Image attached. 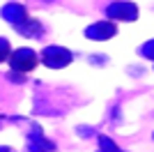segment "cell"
I'll return each mask as SVG.
<instances>
[{"mask_svg":"<svg viewBox=\"0 0 154 152\" xmlns=\"http://www.w3.org/2000/svg\"><path fill=\"white\" fill-rule=\"evenodd\" d=\"M39 62V55L35 53L32 49H16L12 51V55H9V67H12V74H28V71H32L35 67H37Z\"/></svg>","mask_w":154,"mask_h":152,"instance_id":"cell-1","label":"cell"},{"mask_svg":"<svg viewBox=\"0 0 154 152\" xmlns=\"http://www.w3.org/2000/svg\"><path fill=\"white\" fill-rule=\"evenodd\" d=\"M39 60L46 67H51V69H62V67H67L71 62V51L64 49V46H46L42 51Z\"/></svg>","mask_w":154,"mask_h":152,"instance_id":"cell-2","label":"cell"},{"mask_svg":"<svg viewBox=\"0 0 154 152\" xmlns=\"http://www.w3.org/2000/svg\"><path fill=\"white\" fill-rule=\"evenodd\" d=\"M106 16H108V21H136L138 19V7L134 2L120 0V2H113V5L106 7Z\"/></svg>","mask_w":154,"mask_h":152,"instance_id":"cell-3","label":"cell"},{"mask_svg":"<svg viewBox=\"0 0 154 152\" xmlns=\"http://www.w3.org/2000/svg\"><path fill=\"white\" fill-rule=\"evenodd\" d=\"M115 32H117V28H115L113 21H99V23L90 25V28L85 30V35L90 39H97V42H106V39H110Z\"/></svg>","mask_w":154,"mask_h":152,"instance_id":"cell-4","label":"cell"},{"mask_svg":"<svg viewBox=\"0 0 154 152\" xmlns=\"http://www.w3.org/2000/svg\"><path fill=\"white\" fill-rule=\"evenodd\" d=\"M2 14H5V16L12 21L14 25L19 23V21H26V9H23L21 5H9V7H5V9H2Z\"/></svg>","mask_w":154,"mask_h":152,"instance_id":"cell-5","label":"cell"},{"mask_svg":"<svg viewBox=\"0 0 154 152\" xmlns=\"http://www.w3.org/2000/svg\"><path fill=\"white\" fill-rule=\"evenodd\" d=\"M16 30L26 32V35H42V25L35 19H26V21H21V23H16Z\"/></svg>","mask_w":154,"mask_h":152,"instance_id":"cell-6","label":"cell"},{"mask_svg":"<svg viewBox=\"0 0 154 152\" xmlns=\"http://www.w3.org/2000/svg\"><path fill=\"white\" fill-rule=\"evenodd\" d=\"M99 147H101V152H122L117 147V143H113L108 136H101V138H99Z\"/></svg>","mask_w":154,"mask_h":152,"instance_id":"cell-7","label":"cell"},{"mask_svg":"<svg viewBox=\"0 0 154 152\" xmlns=\"http://www.w3.org/2000/svg\"><path fill=\"white\" fill-rule=\"evenodd\" d=\"M9 55H12V49H9V42H7V39H0V62H5V60H9Z\"/></svg>","mask_w":154,"mask_h":152,"instance_id":"cell-8","label":"cell"},{"mask_svg":"<svg viewBox=\"0 0 154 152\" xmlns=\"http://www.w3.org/2000/svg\"><path fill=\"white\" fill-rule=\"evenodd\" d=\"M143 53H145L147 58H154V42H149V44L143 46Z\"/></svg>","mask_w":154,"mask_h":152,"instance_id":"cell-9","label":"cell"},{"mask_svg":"<svg viewBox=\"0 0 154 152\" xmlns=\"http://www.w3.org/2000/svg\"><path fill=\"white\" fill-rule=\"evenodd\" d=\"M0 152H14V150H9V147H0Z\"/></svg>","mask_w":154,"mask_h":152,"instance_id":"cell-10","label":"cell"}]
</instances>
